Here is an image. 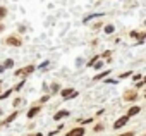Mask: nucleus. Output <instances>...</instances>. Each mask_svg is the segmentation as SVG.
Returning a JSON list of instances; mask_svg holds the SVG:
<instances>
[{
  "instance_id": "nucleus-26",
  "label": "nucleus",
  "mask_w": 146,
  "mask_h": 136,
  "mask_svg": "<svg viewBox=\"0 0 146 136\" xmlns=\"http://www.w3.org/2000/svg\"><path fill=\"white\" fill-rule=\"evenodd\" d=\"M4 31V24H0V33H2Z\"/></svg>"
},
{
  "instance_id": "nucleus-5",
  "label": "nucleus",
  "mask_w": 146,
  "mask_h": 136,
  "mask_svg": "<svg viewBox=\"0 0 146 136\" xmlns=\"http://www.w3.org/2000/svg\"><path fill=\"white\" fill-rule=\"evenodd\" d=\"M72 93H74V90H72V88H65V90H62V91H60L62 98H65V100L72 98Z\"/></svg>"
},
{
  "instance_id": "nucleus-16",
  "label": "nucleus",
  "mask_w": 146,
  "mask_h": 136,
  "mask_svg": "<svg viewBox=\"0 0 146 136\" xmlns=\"http://www.w3.org/2000/svg\"><path fill=\"white\" fill-rule=\"evenodd\" d=\"M96 60H98V55H96V57H93V59H91V60H90V62H88V65H93V64H95V62H96Z\"/></svg>"
},
{
  "instance_id": "nucleus-20",
  "label": "nucleus",
  "mask_w": 146,
  "mask_h": 136,
  "mask_svg": "<svg viewBox=\"0 0 146 136\" xmlns=\"http://www.w3.org/2000/svg\"><path fill=\"white\" fill-rule=\"evenodd\" d=\"M110 55H112V53H110V50H107V52H103V57H107V59H108Z\"/></svg>"
},
{
  "instance_id": "nucleus-22",
  "label": "nucleus",
  "mask_w": 146,
  "mask_h": 136,
  "mask_svg": "<svg viewBox=\"0 0 146 136\" xmlns=\"http://www.w3.org/2000/svg\"><path fill=\"white\" fill-rule=\"evenodd\" d=\"M19 103H21V98H16V100H14V107H17Z\"/></svg>"
},
{
  "instance_id": "nucleus-11",
  "label": "nucleus",
  "mask_w": 146,
  "mask_h": 136,
  "mask_svg": "<svg viewBox=\"0 0 146 136\" xmlns=\"http://www.w3.org/2000/svg\"><path fill=\"white\" fill-rule=\"evenodd\" d=\"M2 65H4V67H5V69H7V67H9V69H11V67H12V65H14V60H12V59H7V60H5V62H4V64H2Z\"/></svg>"
},
{
  "instance_id": "nucleus-24",
  "label": "nucleus",
  "mask_w": 146,
  "mask_h": 136,
  "mask_svg": "<svg viewBox=\"0 0 146 136\" xmlns=\"http://www.w3.org/2000/svg\"><path fill=\"white\" fill-rule=\"evenodd\" d=\"M4 71H5V67H4V65H0V73H4Z\"/></svg>"
},
{
  "instance_id": "nucleus-29",
  "label": "nucleus",
  "mask_w": 146,
  "mask_h": 136,
  "mask_svg": "<svg viewBox=\"0 0 146 136\" xmlns=\"http://www.w3.org/2000/svg\"><path fill=\"white\" fill-rule=\"evenodd\" d=\"M0 85H2V81H0Z\"/></svg>"
},
{
  "instance_id": "nucleus-23",
  "label": "nucleus",
  "mask_w": 146,
  "mask_h": 136,
  "mask_svg": "<svg viewBox=\"0 0 146 136\" xmlns=\"http://www.w3.org/2000/svg\"><path fill=\"white\" fill-rule=\"evenodd\" d=\"M119 136H134L132 133H124V134H119Z\"/></svg>"
},
{
  "instance_id": "nucleus-25",
  "label": "nucleus",
  "mask_w": 146,
  "mask_h": 136,
  "mask_svg": "<svg viewBox=\"0 0 146 136\" xmlns=\"http://www.w3.org/2000/svg\"><path fill=\"white\" fill-rule=\"evenodd\" d=\"M29 136H43L41 133H36V134H29Z\"/></svg>"
},
{
  "instance_id": "nucleus-30",
  "label": "nucleus",
  "mask_w": 146,
  "mask_h": 136,
  "mask_svg": "<svg viewBox=\"0 0 146 136\" xmlns=\"http://www.w3.org/2000/svg\"><path fill=\"white\" fill-rule=\"evenodd\" d=\"M144 97H146V95H144Z\"/></svg>"
},
{
  "instance_id": "nucleus-14",
  "label": "nucleus",
  "mask_w": 146,
  "mask_h": 136,
  "mask_svg": "<svg viewBox=\"0 0 146 136\" xmlns=\"http://www.w3.org/2000/svg\"><path fill=\"white\" fill-rule=\"evenodd\" d=\"M113 31H115V28H113L112 24H108V26H105V33H108V35H110V33H113Z\"/></svg>"
},
{
  "instance_id": "nucleus-8",
  "label": "nucleus",
  "mask_w": 146,
  "mask_h": 136,
  "mask_svg": "<svg viewBox=\"0 0 146 136\" xmlns=\"http://www.w3.org/2000/svg\"><path fill=\"white\" fill-rule=\"evenodd\" d=\"M67 115H69V110H60V112H57V114L53 115V119H55V121H60L62 117H67Z\"/></svg>"
},
{
  "instance_id": "nucleus-28",
  "label": "nucleus",
  "mask_w": 146,
  "mask_h": 136,
  "mask_svg": "<svg viewBox=\"0 0 146 136\" xmlns=\"http://www.w3.org/2000/svg\"><path fill=\"white\" fill-rule=\"evenodd\" d=\"M0 126H2V122H0Z\"/></svg>"
},
{
  "instance_id": "nucleus-6",
  "label": "nucleus",
  "mask_w": 146,
  "mask_h": 136,
  "mask_svg": "<svg viewBox=\"0 0 146 136\" xmlns=\"http://www.w3.org/2000/svg\"><path fill=\"white\" fill-rule=\"evenodd\" d=\"M136 98H137V93L136 91H125L124 93V100H127V102H132Z\"/></svg>"
},
{
  "instance_id": "nucleus-3",
  "label": "nucleus",
  "mask_w": 146,
  "mask_h": 136,
  "mask_svg": "<svg viewBox=\"0 0 146 136\" xmlns=\"http://www.w3.org/2000/svg\"><path fill=\"white\" fill-rule=\"evenodd\" d=\"M65 136H84V127H74V129H70Z\"/></svg>"
},
{
  "instance_id": "nucleus-15",
  "label": "nucleus",
  "mask_w": 146,
  "mask_h": 136,
  "mask_svg": "<svg viewBox=\"0 0 146 136\" xmlns=\"http://www.w3.org/2000/svg\"><path fill=\"white\" fill-rule=\"evenodd\" d=\"M107 74H108V71H105V73H102V74H96V76H95V81H98V79H103Z\"/></svg>"
},
{
  "instance_id": "nucleus-12",
  "label": "nucleus",
  "mask_w": 146,
  "mask_h": 136,
  "mask_svg": "<svg viewBox=\"0 0 146 136\" xmlns=\"http://www.w3.org/2000/svg\"><path fill=\"white\" fill-rule=\"evenodd\" d=\"M12 93V90H7V91H4V93H0V100H4V98H7L9 95Z\"/></svg>"
},
{
  "instance_id": "nucleus-9",
  "label": "nucleus",
  "mask_w": 146,
  "mask_h": 136,
  "mask_svg": "<svg viewBox=\"0 0 146 136\" xmlns=\"http://www.w3.org/2000/svg\"><path fill=\"white\" fill-rule=\"evenodd\" d=\"M16 117H17V110H14V112L5 119V122H2V124H11V122H14V119H16Z\"/></svg>"
},
{
  "instance_id": "nucleus-17",
  "label": "nucleus",
  "mask_w": 146,
  "mask_h": 136,
  "mask_svg": "<svg viewBox=\"0 0 146 136\" xmlns=\"http://www.w3.org/2000/svg\"><path fill=\"white\" fill-rule=\"evenodd\" d=\"M129 76H131V73H122V74H120L122 79H124V78H129Z\"/></svg>"
},
{
  "instance_id": "nucleus-1",
  "label": "nucleus",
  "mask_w": 146,
  "mask_h": 136,
  "mask_svg": "<svg viewBox=\"0 0 146 136\" xmlns=\"http://www.w3.org/2000/svg\"><path fill=\"white\" fill-rule=\"evenodd\" d=\"M36 69V67L35 65H26V67H23V69H19V71H16L14 74L16 76H28V74H31L33 71Z\"/></svg>"
},
{
  "instance_id": "nucleus-21",
  "label": "nucleus",
  "mask_w": 146,
  "mask_h": 136,
  "mask_svg": "<svg viewBox=\"0 0 146 136\" xmlns=\"http://www.w3.org/2000/svg\"><path fill=\"white\" fill-rule=\"evenodd\" d=\"M48 98H50V95H45V97H41V100H40V102H46Z\"/></svg>"
},
{
  "instance_id": "nucleus-19",
  "label": "nucleus",
  "mask_w": 146,
  "mask_h": 136,
  "mask_svg": "<svg viewBox=\"0 0 146 136\" xmlns=\"http://www.w3.org/2000/svg\"><path fill=\"white\" fill-rule=\"evenodd\" d=\"M52 91H58V85H57V83L52 85Z\"/></svg>"
},
{
  "instance_id": "nucleus-27",
  "label": "nucleus",
  "mask_w": 146,
  "mask_h": 136,
  "mask_svg": "<svg viewBox=\"0 0 146 136\" xmlns=\"http://www.w3.org/2000/svg\"><path fill=\"white\" fill-rule=\"evenodd\" d=\"M141 83H143V85H144V83H146V76H144V78H143V81H141Z\"/></svg>"
},
{
  "instance_id": "nucleus-2",
  "label": "nucleus",
  "mask_w": 146,
  "mask_h": 136,
  "mask_svg": "<svg viewBox=\"0 0 146 136\" xmlns=\"http://www.w3.org/2000/svg\"><path fill=\"white\" fill-rule=\"evenodd\" d=\"M5 43H7V45H11V47H21V43H23V41H21L17 36H9V38L5 40Z\"/></svg>"
},
{
  "instance_id": "nucleus-10",
  "label": "nucleus",
  "mask_w": 146,
  "mask_h": 136,
  "mask_svg": "<svg viewBox=\"0 0 146 136\" xmlns=\"http://www.w3.org/2000/svg\"><path fill=\"white\" fill-rule=\"evenodd\" d=\"M139 107H131L129 109V112H127V117H132V115H136V114H139Z\"/></svg>"
},
{
  "instance_id": "nucleus-7",
  "label": "nucleus",
  "mask_w": 146,
  "mask_h": 136,
  "mask_svg": "<svg viewBox=\"0 0 146 136\" xmlns=\"http://www.w3.org/2000/svg\"><path fill=\"white\" fill-rule=\"evenodd\" d=\"M40 110H41V107H38V105L31 107V109H29V112H28V117H29V119H33V117H35V115L40 112Z\"/></svg>"
},
{
  "instance_id": "nucleus-13",
  "label": "nucleus",
  "mask_w": 146,
  "mask_h": 136,
  "mask_svg": "<svg viewBox=\"0 0 146 136\" xmlns=\"http://www.w3.org/2000/svg\"><path fill=\"white\" fill-rule=\"evenodd\" d=\"M7 16V9L5 7H0V19H4Z\"/></svg>"
},
{
  "instance_id": "nucleus-4",
  "label": "nucleus",
  "mask_w": 146,
  "mask_h": 136,
  "mask_svg": "<svg viewBox=\"0 0 146 136\" xmlns=\"http://www.w3.org/2000/svg\"><path fill=\"white\" fill-rule=\"evenodd\" d=\"M127 121H129V117H127V115H122L120 119H117V121H115L113 127H115V129H120V127H122L124 124H127Z\"/></svg>"
},
{
  "instance_id": "nucleus-18",
  "label": "nucleus",
  "mask_w": 146,
  "mask_h": 136,
  "mask_svg": "<svg viewBox=\"0 0 146 136\" xmlns=\"http://www.w3.org/2000/svg\"><path fill=\"white\" fill-rule=\"evenodd\" d=\"M23 86H24V81H21V83H19V85H17V86H16V90H17V91H19V90H21V88H23Z\"/></svg>"
}]
</instances>
